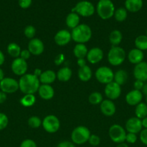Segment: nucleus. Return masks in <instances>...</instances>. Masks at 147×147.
I'll return each instance as SVG.
<instances>
[{
    "label": "nucleus",
    "instance_id": "f257e3e1",
    "mask_svg": "<svg viewBox=\"0 0 147 147\" xmlns=\"http://www.w3.org/2000/svg\"><path fill=\"white\" fill-rule=\"evenodd\" d=\"M19 89L24 94H35L38 90L40 82L33 73H26L19 80Z\"/></svg>",
    "mask_w": 147,
    "mask_h": 147
},
{
    "label": "nucleus",
    "instance_id": "f03ea898",
    "mask_svg": "<svg viewBox=\"0 0 147 147\" xmlns=\"http://www.w3.org/2000/svg\"><path fill=\"white\" fill-rule=\"evenodd\" d=\"M72 40L79 44H85L91 40L92 31L91 27L86 24H80L73 29L71 32Z\"/></svg>",
    "mask_w": 147,
    "mask_h": 147
},
{
    "label": "nucleus",
    "instance_id": "7ed1b4c3",
    "mask_svg": "<svg viewBox=\"0 0 147 147\" xmlns=\"http://www.w3.org/2000/svg\"><path fill=\"white\" fill-rule=\"evenodd\" d=\"M97 13L101 19L109 20L114 16L115 9L111 0H99L96 7Z\"/></svg>",
    "mask_w": 147,
    "mask_h": 147
},
{
    "label": "nucleus",
    "instance_id": "20e7f679",
    "mask_svg": "<svg viewBox=\"0 0 147 147\" xmlns=\"http://www.w3.org/2000/svg\"><path fill=\"white\" fill-rule=\"evenodd\" d=\"M126 57L125 50L120 46H112L108 54V63L112 66H119L124 63Z\"/></svg>",
    "mask_w": 147,
    "mask_h": 147
},
{
    "label": "nucleus",
    "instance_id": "39448f33",
    "mask_svg": "<svg viewBox=\"0 0 147 147\" xmlns=\"http://www.w3.org/2000/svg\"><path fill=\"white\" fill-rule=\"evenodd\" d=\"M91 132L87 127L84 126H79L74 129L71 134V142L74 144L82 145L88 142Z\"/></svg>",
    "mask_w": 147,
    "mask_h": 147
},
{
    "label": "nucleus",
    "instance_id": "423d86ee",
    "mask_svg": "<svg viewBox=\"0 0 147 147\" xmlns=\"http://www.w3.org/2000/svg\"><path fill=\"white\" fill-rule=\"evenodd\" d=\"M71 11L76 12L81 17H89L95 14V7L90 1L84 0V1H79L72 9Z\"/></svg>",
    "mask_w": 147,
    "mask_h": 147
},
{
    "label": "nucleus",
    "instance_id": "0eeeda50",
    "mask_svg": "<svg viewBox=\"0 0 147 147\" xmlns=\"http://www.w3.org/2000/svg\"><path fill=\"white\" fill-rule=\"evenodd\" d=\"M60 121L59 118L53 114L46 116L42 121V126L47 133H56L60 129Z\"/></svg>",
    "mask_w": 147,
    "mask_h": 147
},
{
    "label": "nucleus",
    "instance_id": "6e6552de",
    "mask_svg": "<svg viewBox=\"0 0 147 147\" xmlns=\"http://www.w3.org/2000/svg\"><path fill=\"white\" fill-rule=\"evenodd\" d=\"M126 131L119 124H113L110 127L108 134L110 138L114 143L120 144L125 142Z\"/></svg>",
    "mask_w": 147,
    "mask_h": 147
},
{
    "label": "nucleus",
    "instance_id": "1a4fd4ad",
    "mask_svg": "<svg viewBox=\"0 0 147 147\" xmlns=\"http://www.w3.org/2000/svg\"><path fill=\"white\" fill-rule=\"evenodd\" d=\"M95 78L99 83L107 85L114 80V72L107 66H101L95 72Z\"/></svg>",
    "mask_w": 147,
    "mask_h": 147
},
{
    "label": "nucleus",
    "instance_id": "9d476101",
    "mask_svg": "<svg viewBox=\"0 0 147 147\" xmlns=\"http://www.w3.org/2000/svg\"><path fill=\"white\" fill-rule=\"evenodd\" d=\"M0 90L7 94L15 93L19 90V82L12 78H4L0 81Z\"/></svg>",
    "mask_w": 147,
    "mask_h": 147
},
{
    "label": "nucleus",
    "instance_id": "9b49d317",
    "mask_svg": "<svg viewBox=\"0 0 147 147\" xmlns=\"http://www.w3.org/2000/svg\"><path fill=\"white\" fill-rule=\"evenodd\" d=\"M104 92H105V95L108 98V99L113 100H116L120 96L122 90H121L120 86L117 84L115 82L112 81L105 85Z\"/></svg>",
    "mask_w": 147,
    "mask_h": 147
},
{
    "label": "nucleus",
    "instance_id": "f8f14e48",
    "mask_svg": "<svg viewBox=\"0 0 147 147\" xmlns=\"http://www.w3.org/2000/svg\"><path fill=\"white\" fill-rule=\"evenodd\" d=\"M28 65L26 60H23L21 57H17L14 59L11 65L12 71L14 74L18 76H22L27 73Z\"/></svg>",
    "mask_w": 147,
    "mask_h": 147
},
{
    "label": "nucleus",
    "instance_id": "ddd939ff",
    "mask_svg": "<svg viewBox=\"0 0 147 147\" xmlns=\"http://www.w3.org/2000/svg\"><path fill=\"white\" fill-rule=\"evenodd\" d=\"M143 129L141 120L137 117H131L127 120L125 123V131L128 133L137 134L140 133Z\"/></svg>",
    "mask_w": 147,
    "mask_h": 147
},
{
    "label": "nucleus",
    "instance_id": "4468645a",
    "mask_svg": "<svg viewBox=\"0 0 147 147\" xmlns=\"http://www.w3.org/2000/svg\"><path fill=\"white\" fill-rule=\"evenodd\" d=\"M27 50L33 55H40L45 50V45L43 41L38 38H33L30 40L27 46Z\"/></svg>",
    "mask_w": 147,
    "mask_h": 147
},
{
    "label": "nucleus",
    "instance_id": "2eb2a0df",
    "mask_svg": "<svg viewBox=\"0 0 147 147\" xmlns=\"http://www.w3.org/2000/svg\"><path fill=\"white\" fill-rule=\"evenodd\" d=\"M72 40L71 34L67 30H61L54 36V41L59 46H65Z\"/></svg>",
    "mask_w": 147,
    "mask_h": 147
},
{
    "label": "nucleus",
    "instance_id": "dca6fc26",
    "mask_svg": "<svg viewBox=\"0 0 147 147\" xmlns=\"http://www.w3.org/2000/svg\"><path fill=\"white\" fill-rule=\"evenodd\" d=\"M133 76L135 80H141L144 82L147 81V63L141 62L135 65L133 69Z\"/></svg>",
    "mask_w": 147,
    "mask_h": 147
},
{
    "label": "nucleus",
    "instance_id": "f3484780",
    "mask_svg": "<svg viewBox=\"0 0 147 147\" xmlns=\"http://www.w3.org/2000/svg\"><path fill=\"white\" fill-rule=\"evenodd\" d=\"M104 53L103 51L99 47H92L88 50L86 55V60L90 64L95 65L99 63L103 59Z\"/></svg>",
    "mask_w": 147,
    "mask_h": 147
},
{
    "label": "nucleus",
    "instance_id": "a211bd4d",
    "mask_svg": "<svg viewBox=\"0 0 147 147\" xmlns=\"http://www.w3.org/2000/svg\"><path fill=\"white\" fill-rule=\"evenodd\" d=\"M143 93L141 90L133 89L128 92L125 96V101L129 106H135L138 103H141L143 99Z\"/></svg>",
    "mask_w": 147,
    "mask_h": 147
},
{
    "label": "nucleus",
    "instance_id": "6ab92c4d",
    "mask_svg": "<svg viewBox=\"0 0 147 147\" xmlns=\"http://www.w3.org/2000/svg\"><path fill=\"white\" fill-rule=\"evenodd\" d=\"M99 109L100 111L104 116L110 117L115 113L116 111V106L113 103V101L110 99L102 100V103L99 104Z\"/></svg>",
    "mask_w": 147,
    "mask_h": 147
},
{
    "label": "nucleus",
    "instance_id": "aec40b11",
    "mask_svg": "<svg viewBox=\"0 0 147 147\" xmlns=\"http://www.w3.org/2000/svg\"><path fill=\"white\" fill-rule=\"evenodd\" d=\"M37 92H38L39 96L42 99L46 100H48L53 98L55 94L54 89L50 85H40Z\"/></svg>",
    "mask_w": 147,
    "mask_h": 147
},
{
    "label": "nucleus",
    "instance_id": "412c9836",
    "mask_svg": "<svg viewBox=\"0 0 147 147\" xmlns=\"http://www.w3.org/2000/svg\"><path fill=\"white\" fill-rule=\"evenodd\" d=\"M144 58V52L137 48H133L129 51L128 54V60L132 64L135 65L143 62Z\"/></svg>",
    "mask_w": 147,
    "mask_h": 147
},
{
    "label": "nucleus",
    "instance_id": "4be33fe9",
    "mask_svg": "<svg viewBox=\"0 0 147 147\" xmlns=\"http://www.w3.org/2000/svg\"><path fill=\"white\" fill-rule=\"evenodd\" d=\"M56 73L53 70H47L42 72L39 80L42 84L50 85L56 80Z\"/></svg>",
    "mask_w": 147,
    "mask_h": 147
},
{
    "label": "nucleus",
    "instance_id": "5701e85b",
    "mask_svg": "<svg viewBox=\"0 0 147 147\" xmlns=\"http://www.w3.org/2000/svg\"><path fill=\"white\" fill-rule=\"evenodd\" d=\"M144 2L143 0H125V8L130 12L135 13L142 9Z\"/></svg>",
    "mask_w": 147,
    "mask_h": 147
},
{
    "label": "nucleus",
    "instance_id": "b1692460",
    "mask_svg": "<svg viewBox=\"0 0 147 147\" xmlns=\"http://www.w3.org/2000/svg\"><path fill=\"white\" fill-rule=\"evenodd\" d=\"M66 24L69 28L73 30L80 24V16L76 12L71 11L66 16Z\"/></svg>",
    "mask_w": 147,
    "mask_h": 147
},
{
    "label": "nucleus",
    "instance_id": "393cba45",
    "mask_svg": "<svg viewBox=\"0 0 147 147\" xmlns=\"http://www.w3.org/2000/svg\"><path fill=\"white\" fill-rule=\"evenodd\" d=\"M78 77L82 82H88L92 77V71L89 66L86 65L82 67H79L78 70Z\"/></svg>",
    "mask_w": 147,
    "mask_h": 147
},
{
    "label": "nucleus",
    "instance_id": "a878e982",
    "mask_svg": "<svg viewBox=\"0 0 147 147\" xmlns=\"http://www.w3.org/2000/svg\"><path fill=\"white\" fill-rule=\"evenodd\" d=\"M72 76V70L69 67H63L58 70L56 78L61 82H67Z\"/></svg>",
    "mask_w": 147,
    "mask_h": 147
},
{
    "label": "nucleus",
    "instance_id": "bb28decb",
    "mask_svg": "<svg viewBox=\"0 0 147 147\" xmlns=\"http://www.w3.org/2000/svg\"><path fill=\"white\" fill-rule=\"evenodd\" d=\"M128 73L125 70L120 69V70H117L114 73L113 81L121 86L126 83L127 80H128Z\"/></svg>",
    "mask_w": 147,
    "mask_h": 147
},
{
    "label": "nucleus",
    "instance_id": "cd10ccee",
    "mask_svg": "<svg viewBox=\"0 0 147 147\" xmlns=\"http://www.w3.org/2000/svg\"><path fill=\"white\" fill-rule=\"evenodd\" d=\"M88 53V49L85 44H76L73 50V53L77 59L85 58Z\"/></svg>",
    "mask_w": 147,
    "mask_h": 147
},
{
    "label": "nucleus",
    "instance_id": "c85d7f7f",
    "mask_svg": "<svg viewBox=\"0 0 147 147\" xmlns=\"http://www.w3.org/2000/svg\"><path fill=\"white\" fill-rule=\"evenodd\" d=\"M122 40V34L120 30H114L109 35V41L112 46H118Z\"/></svg>",
    "mask_w": 147,
    "mask_h": 147
},
{
    "label": "nucleus",
    "instance_id": "c756f323",
    "mask_svg": "<svg viewBox=\"0 0 147 147\" xmlns=\"http://www.w3.org/2000/svg\"><path fill=\"white\" fill-rule=\"evenodd\" d=\"M7 53H8L9 55L11 56L13 58H17L20 57V53H21V48L19 46L18 44L15 42H11L7 46Z\"/></svg>",
    "mask_w": 147,
    "mask_h": 147
},
{
    "label": "nucleus",
    "instance_id": "7c9ffc66",
    "mask_svg": "<svg viewBox=\"0 0 147 147\" xmlns=\"http://www.w3.org/2000/svg\"><path fill=\"white\" fill-rule=\"evenodd\" d=\"M135 48L141 50V51H145L147 50V36L146 34H141L138 36L135 39L134 41Z\"/></svg>",
    "mask_w": 147,
    "mask_h": 147
},
{
    "label": "nucleus",
    "instance_id": "2f4dec72",
    "mask_svg": "<svg viewBox=\"0 0 147 147\" xmlns=\"http://www.w3.org/2000/svg\"><path fill=\"white\" fill-rule=\"evenodd\" d=\"M135 117L138 118L139 119H143L144 118L147 116V104L146 103H138L135 108Z\"/></svg>",
    "mask_w": 147,
    "mask_h": 147
},
{
    "label": "nucleus",
    "instance_id": "473e14b6",
    "mask_svg": "<svg viewBox=\"0 0 147 147\" xmlns=\"http://www.w3.org/2000/svg\"><path fill=\"white\" fill-rule=\"evenodd\" d=\"M36 98L34 94H24L20 99V103L24 107H31L35 103Z\"/></svg>",
    "mask_w": 147,
    "mask_h": 147
},
{
    "label": "nucleus",
    "instance_id": "72a5a7b5",
    "mask_svg": "<svg viewBox=\"0 0 147 147\" xmlns=\"http://www.w3.org/2000/svg\"><path fill=\"white\" fill-rule=\"evenodd\" d=\"M128 16V11L125 7H120V8L115 9V13H114V17L115 20L119 22L125 21Z\"/></svg>",
    "mask_w": 147,
    "mask_h": 147
},
{
    "label": "nucleus",
    "instance_id": "f704fd0d",
    "mask_svg": "<svg viewBox=\"0 0 147 147\" xmlns=\"http://www.w3.org/2000/svg\"><path fill=\"white\" fill-rule=\"evenodd\" d=\"M89 102L92 105H99L103 100V96L99 92H93L91 93L88 98Z\"/></svg>",
    "mask_w": 147,
    "mask_h": 147
},
{
    "label": "nucleus",
    "instance_id": "c9c22d12",
    "mask_svg": "<svg viewBox=\"0 0 147 147\" xmlns=\"http://www.w3.org/2000/svg\"><path fill=\"white\" fill-rule=\"evenodd\" d=\"M28 126L32 129H37L42 126V120L36 116H33L29 118L27 121Z\"/></svg>",
    "mask_w": 147,
    "mask_h": 147
},
{
    "label": "nucleus",
    "instance_id": "e433bc0d",
    "mask_svg": "<svg viewBox=\"0 0 147 147\" xmlns=\"http://www.w3.org/2000/svg\"><path fill=\"white\" fill-rule=\"evenodd\" d=\"M36 34V30L33 25H27L24 29V34L27 38L33 39Z\"/></svg>",
    "mask_w": 147,
    "mask_h": 147
},
{
    "label": "nucleus",
    "instance_id": "4c0bfd02",
    "mask_svg": "<svg viewBox=\"0 0 147 147\" xmlns=\"http://www.w3.org/2000/svg\"><path fill=\"white\" fill-rule=\"evenodd\" d=\"M8 123L9 119L7 115L4 113H0V131L6 129Z\"/></svg>",
    "mask_w": 147,
    "mask_h": 147
},
{
    "label": "nucleus",
    "instance_id": "58836bf2",
    "mask_svg": "<svg viewBox=\"0 0 147 147\" xmlns=\"http://www.w3.org/2000/svg\"><path fill=\"white\" fill-rule=\"evenodd\" d=\"M100 138L97 135L91 134V136H89V140H88V142H89L91 146H97L100 144Z\"/></svg>",
    "mask_w": 147,
    "mask_h": 147
},
{
    "label": "nucleus",
    "instance_id": "ea45409f",
    "mask_svg": "<svg viewBox=\"0 0 147 147\" xmlns=\"http://www.w3.org/2000/svg\"><path fill=\"white\" fill-rule=\"evenodd\" d=\"M137 134L133 133H127L126 134V137H125V142L128 144H133L135 142H137Z\"/></svg>",
    "mask_w": 147,
    "mask_h": 147
},
{
    "label": "nucleus",
    "instance_id": "a19ab883",
    "mask_svg": "<svg viewBox=\"0 0 147 147\" xmlns=\"http://www.w3.org/2000/svg\"><path fill=\"white\" fill-rule=\"evenodd\" d=\"M20 147H37V144L33 140L27 139L22 142Z\"/></svg>",
    "mask_w": 147,
    "mask_h": 147
},
{
    "label": "nucleus",
    "instance_id": "79ce46f5",
    "mask_svg": "<svg viewBox=\"0 0 147 147\" xmlns=\"http://www.w3.org/2000/svg\"><path fill=\"white\" fill-rule=\"evenodd\" d=\"M140 140L143 144L147 146V129H144L140 132Z\"/></svg>",
    "mask_w": 147,
    "mask_h": 147
},
{
    "label": "nucleus",
    "instance_id": "37998d69",
    "mask_svg": "<svg viewBox=\"0 0 147 147\" xmlns=\"http://www.w3.org/2000/svg\"><path fill=\"white\" fill-rule=\"evenodd\" d=\"M18 4L22 9H27L31 6L32 0H18Z\"/></svg>",
    "mask_w": 147,
    "mask_h": 147
},
{
    "label": "nucleus",
    "instance_id": "c03bdc74",
    "mask_svg": "<svg viewBox=\"0 0 147 147\" xmlns=\"http://www.w3.org/2000/svg\"><path fill=\"white\" fill-rule=\"evenodd\" d=\"M30 56H31V53H30V51L27 49H24V50H22L21 51L20 57L27 61V60L30 58Z\"/></svg>",
    "mask_w": 147,
    "mask_h": 147
},
{
    "label": "nucleus",
    "instance_id": "a18cd8bd",
    "mask_svg": "<svg viewBox=\"0 0 147 147\" xmlns=\"http://www.w3.org/2000/svg\"><path fill=\"white\" fill-rule=\"evenodd\" d=\"M64 60H65L64 55L61 53V54H59L57 56H56V58H55L54 63L56 65H61L64 62Z\"/></svg>",
    "mask_w": 147,
    "mask_h": 147
},
{
    "label": "nucleus",
    "instance_id": "49530a36",
    "mask_svg": "<svg viewBox=\"0 0 147 147\" xmlns=\"http://www.w3.org/2000/svg\"><path fill=\"white\" fill-rule=\"evenodd\" d=\"M144 82L141 81V80H135V82L133 83V88L135 90H141L143 89V87L144 86Z\"/></svg>",
    "mask_w": 147,
    "mask_h": 147
},
{
    "label": "nucleus",
    "instance_id": "de8ad7c7",
    "mask_svg": "<svg viewBox=\"0 0 147 147\" xmlns=\"http://www.w3.org/2000/svg\"><path fill=\"white\" fill-rule=\"evenodd\" d=\"M56 147H76L74 144L69 141H63L60 142Z\"/></svg>",
    "mask_w": 147,
    "mask_h": 147
},
{
    "label": "nucleus",
    "instance_id": "09e8293b",
    "mask_svg": "<svg viewBox=\"0 0 147 147\" xmlns=\"http://www.w3.org/2000/svg\"><path fill=\"white\" fill-rule=\"evenodd\" d=\"M7 93H4L2 91H0V104H2L7 100Z\"/></svg>",
    "mask_w": 147,
    "mask_h": 147
},
{
    "label": "nucleus",
    "instance_id": "8fccbe9b",
    "mask_svg": "<svg viewBox=\"0 0 147 147\" xmlns=\"http://www.w3.org/2000/svg\"><path fill=\"white\" fill-rule=\"evenodd\" d=\"M77 65L79 67H82L83 66H85L86 65V61L85 58H80L77 59Z\"/></svg>",
    "mask_w": 147,
    "mask_h": 147
},
{
    "label": "nucleus",
    "instance_id": "3c124183",
    "mask_svg": "<svg viewBox=\"0 0 147 147\" xmlns=\"http://www.w3.org/2000/svg\"><path fill=\"white\" fill-rule=\"evenodd\" d=\"M4 61H5V57H4V55L2 52L0 50V66L4 64Z\"/></svg>",
    "mask_w": 147,
    "mask_h": 147
},
{
    "label": "nucleus",
    "instance_id": "603ef678",
    "mask_svg": "<svg viewBox=\"0 0 147 147\" xmlns=\"http://www.w3.org/2000/svg\"><path fill=\"white\" fill-rule=\"evenodd\" d=\"M141 123H142V126L144 129H147V116L141 119Z\"/></svg>",
    "mask_w": 147,
    "mask_h": 147
},
{
    "label": "nucleus",
    "instance_id": "864d4df0",
    "mask_svg": "<svg viewBox=\"0 0 147 147\" xmlns=\"http://www.w3.org/2000/svg\"><path fill=\"white\" fill-rule=\"evenodd\" d=\"M42 72H43V71H42L41 70H40V69H39V68H36L35 70V71H34V73H33V74H34L35 76H37V77L39 78V77H40V75H41Z\"/></svg>",
    "mask_w": 147,
    "mask_h": 147
},
{
    "label": "nucleus",
    "instance_id": "5fc2aeb1",
    "mask_svg": "<svg viewBox=\"0 0 147 147\" xmlns=\"http://www.w3.org/2000/svg\"><path fill=\"white\" fill-rule=\"evenodd\" d=\"M141 92H142L143 95H145L146 96H147V83H144V86L143 87V89L141 90Z\"/></svg>",
    "mask_w": 147,
    "mask_h": 147
},
{
    "label": "nucleus",
    "instance_id": "6e6d98bb",
    "mask_svg": "<svg viewBox=\"0 0 147 147\" xmlns=\"http://www.w3.org/2000/svg\"><path fill=\"white\" fill-rule=\"evenodd\" d=\"M4 71H3L2 69L0 67V81H1V80H3V79L4 78Z\"/></svg>",
    "mask_w": 147,
    "mask_h": 147
},
{
    "label": "nucleus",
    "instance_id": "4d7b16f0",
    "mask_svg": "<svg viewBox=\"0 0 147 147\" xmlns=\"http://www.w3.org/2000/svg\"><path fill=\"white\" fill-rule=\"evenodd\" d=\"M116 147H128V144L125 143H120V144H118V146H117Z\"/></svg>",
    "mask_w": 147,
    "mask_h": 147
},
{
    "label": "nucleus",
    "instance_id": "13d9d810",
    "mask_svg": "<svg viewBox=\"0 0 147 147\" xmlns=\"http://www.w3.org/2000/svg\"><path fill=\"white\" fill-rule=\"evenodd\" d=\"M145 103L147 104V96H146V102H145Z\"/></svg>",
    "mask_w": 147,
    "mask_h": 147
},
{
    "label": "nucleus",
    "instance_id": "bf43d9fd",
    "mask_svg": "<svg viewBox=\"0 0 147 147\" xmlns=\"http://www.w3.org/2000/svg\"><path fill=\"white\" fill-rule=\"evenodd\" d=\"M146 35L147 36V29H146Z\"/></svg>",
    "mask_w": 147,
    "mask_h": 147
},
{
    "label": "nucleus",
    "instance_id": "052dcab7",
    "mask_svg": "<svg viewBox=\"0 0 147 147\" xmlns=\"http://www.w3.org/2000/svg\"><path fill=\"white\" fill-rule=\"evenodd\" d=\"M146 147H147V146H146Z\"/></svg>",
    "mask_w": 147,
    "mask_h": 147
}]
</instances>
